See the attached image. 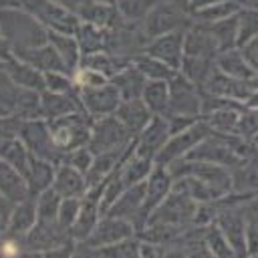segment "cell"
I'll return each instance as SVG.
<instances>
[{
	"label": "cell",
	"mask_w": 258,
	"mask_h": 258,
	"mask_svg": "<svg viewBox=\"0 0 258 258\" xmlns=\"http://www.w3.org/2000/svg\"><path fill=\"white\" fill-rule=\"evenodd\" d=\"M0 32L16 48L46 42V28L24 10H0Z\"/></svg>",
	"instance_id": "6da1fadb"
},
{
	"label": "cell",
	"mask_w": 258,
	"mask_h": 258,
	"mask_svg": "<svg viewBox=\"0 0 258 258\" xmlns=\"http://www.w3.org/2000/svg\"><path fill=\"white\" fill-rule=\"evenodd\" d=\"M91 125H93V117L83 109L56 119H48L52 141L62 153L77 149L81 145H87L91 137Z\"/></svg>",
	"instance_id": "7a4b0ae2"
},
{
	"label": "cell",
	"mask_w": 258,
	"mask_h": 258,
	"mask_svg": "<svg viewBox=\"0 0 258 258\" xmlns=\"http://www.w3.org/2000/svg\"><path fill=\"white\" fill-rule=\"evenodd\" d=\"M191 24V16L185 8V2H169V0H157V4L149 10V14L141 20V28L147 38L181 30Z\"/></svg>",
	"instance_id": "3957f363"
},
{
	"label": "cell",
	"mask_w": 258,
	"mask_h": 258,
	"mask_svg": "<svg viewBox=\"0 0 258 258\" xmlns=\"http://www.w3.org/2000/svg\"><path fill=\"white\" fill-rule=\"evenodd\" d=\"M18 137L22 139V143L26 145V149L32 155L48 159L54 165H58L62 161V157H64V153L52 141V135H50V129H48V121L42 119V117L22 119Z\"/></svg>",
	"instance_id": "277c9868"
},
{
	"label": "cell",
	"mask_w": 258,
	"mask_h": 258,
	"mask_svg": "<svg viewBox=\"0 0 258 258\" xmlns=\"http://www.w3.org/2000/svg\"><path fill=\"white\" fill-rule=\"evenodd\" d=\"M24 12L34 16L46 30H54V32L75 34L81 24L77 12L56 4L54 0H26Z\"/></svg>",
	"instance_id": "5b68a950"
},
{
	"label": "cell",
	"mask_w": 258,
	"mask_h": 258,
	"mask_svg": "<svg viewBox=\"0 0 258 258\" xmlns=\"http://www.w3.org/2000/svg\"><path fill=\"white\" fill-rule=\"evenodd\" d=\"M212 133L210 125L200 117L196 123H191L189 127H185L179 133L169 135V139L165 141V145L159 149V153L155 155V163L157 165H169L181 157H185L202 139H206Z\"/></svg>",
	"instance_id": "8992f818"
},
{
	"label": "cell",
	"mask_w": 258,
	"mask_h": 258,
	"mask_svg": "<svg viewBox=\"0 0 258 258\" xmlns=\"http://www.w3.org/2000/svg\"><path fill=\"white\" fill-rule=\"evenodd\" d=\"M131 141H133V135L115 117V113H111V115L93 119L91 137H89L87 145L91 147L93 153H101V151H111V149L127 147Z\"/></svg>",
	"instance_id": "52a82bcc"
},
{
	"label": "cell",
	"mask_w": 258,
	"mask_h": 258,
	"mask_svg": "<svg viewBox=\"0 0 258 258\" xmlns=\"http://www.w3.org/2000/svg\"><path fill=\"white\" fill-rule=\"evenodd\" d=\"M167 115H189L202 117L200 87L183 77L179 71L169 79V107Z\"/></svg>",
	"instance_id": "ba28073f"
},
{
	"label": "cell",
	"mask_w": 258,
	"mask_h": 258,
	"mask_svg": "<svg viewBox=\"0 0 258 258\" xmlns=\"http://www.w3.org/2000/svg\"><path fill=\"white\" fill-rule=\"evenodd\" d=\"M137 236L133 222L125 220V218H117V216H101V220L97 222V226L93 228V232L89 234V238L81 244H77V252L79 250H91V248H99V246H107V244H115L127 238Z\"/></svg>",
	"instance_id": "9c48e42d"
},
{
	"label": "cell",
	"mask_w": 258,
	"mask_h": 258,
	"mask_svg": "<svg viewBox=\"0 0 258 258\" xmlns=\"http://www.w3.org/2000/svg\"><path fill=\"white\" fill-rule=\"evenodd\" d=\"M101 187L103 183L99 185H91L87 189V194L81 198V210H79V216L71 228V238L81 244L89 238V234L93 232V228L97 226V222L101 220Z\"/></svg>",
	"instance_id": "30bf717a"
},
{
	"label": "cell",
	"mask_w": 258,
	"mask_h": 258,
	"mask_svg": "<svg viewBox=\"0 0 258 258\" xmlns=\"http://www.w3.org/2000/svg\"><path fill=\"white\" fill-rule=\"evenodd\" d=\"M79 101L85 113H89L93 119L105 117L115 113V109L121 103V95L117 87L109 81L101 87H91V89H79Z\"/></svg>",
	"instance_id": "8fae6325"
},
{
	"label": "cell",
	"mask_w": 258,
	"mask_h": 258,
	"mask_svg": "<svg viewBox=\"0 0 258 258\" xmlns=\"http://www.w3.org/2000/svg\"><path fill=\"white\" fill-rule=\"evenodd\" d=\"M183 38H185V28L171 30V32H165V34L149 38L143 50L147 54L163 60L173 71H179L181 60H183Z\"/></svg>",
	"instance_id": "7c38bea8"
},
{
	"label": "cell",
	"mask_w": 258,
	"mask_h": 258,
	"mask_svg": "<svg viewBox=\"0 0 258 258\" xmlns=\"http://www.w3.org/2000/svg\"><path fill=\"white\" fill-rule=\"evenodd\" d=\"M200 89L206 93H212V95H218V97H224V99H230V101L244 105V101L248 99V95L252 93L254 87L250 81L234 79V77H230V75H226L214 67V71L208 75V79L202 83Z\"/></svg>",
	"instance_id": "4fadbf2b"
},
{
	"label": "cell",
	"mask_w": 258,
	"mask_h": 258,
	"mask_svg": "<svg viewBox=\"0 0 258 258\" xmlns=\"http://www.w3.org/2000/svg\"><path fill=\"white\" fill-rule=\"evenodd\" d=\"M169 125L165 115H153L149 119V123L133 137L135 143V153L151 157L155 161V155L159 153V149L165 145V141L169 139Z\"/></svg>",
	"instance_id": "5bb4252c"
},
{
	"label": "cell",
	"mask_w": 258,
	"mask_h": 258,
	"mask_svg": "<svg viewBox=\"0 0 258 258\" xmlns=\"http://www.w3.org/2000/svg\"><path fill=\"white\" fill-rule=\"evenodd\" d=\"M173 187V175L165 165H157L151 169V173L145 179V200H143V216L149 220L151 212L169 196Z\"/></svg>",
	"instance_id": "9a60e30c"
},
{
	"label": "cell",
	"mask_w": 258,
	"mask_h": 258,
	"mask_svg": "<svg viewBox=\"0 0 258 258\" xmlns=\"http://www.w3.org/2000/svg\"><path fill=\"white\" fill-rule=\"evenodd\" d=\"M133 141L127 145V147H121V149H111V151H101V153H95V157H93V163H91V167H89V171L85 173V177H87V183H89V187L91 185H99V183H103L119 165H121V161L133 151Z\"/></svg>",
	"instance_id": "2e32d148"
},
{
	"label": "cell",
	"mask_w": 258,
	"mask_h": 258,
	"mask_svg": "<svg viewBox=\"0 0 258 258\" xmlns=\"http://www.w3.org/2000/svg\"><path fill=\"white\" fill-rule=\"evenodd\" d=\"M220 52V46L216 38L212 36L210 28L202 22H191L185 28V38H183V54L189 56H204V58H216Z\"/></svg>",
	"instance_id": "e0dca14e"
},
{
	"label": "cell",
	"mask_w": 258,
	"mask_h": 258,
	"mask_svg": "<svg viewBox=\"0 0 258 258\" xmlns=\"http://www.w3.org/2000/svg\"><path fill=\"white\" fill-rule=\"evenodd\" d=\"M77 16L83 22H91L101 28H115L123 22L115 2H99V0H83L81 6L77 8Z\"/></svg>",
	"instance_id": "ac0fdd59"
},
{
	"label": "cell",
	"mask_w": 258,
	"mask_h": 258,
	"mask_svg": "<svg viewBox=\"0 0 258 258\" xmlns=\"http://www.w3.org/2000/svg\"><path fill=\"white\" fill-rule=\"evenodd\" d=\"M18 58L26 60L28 64L36 67L40 73H50V71H69L67 64L62 62V58L58 56V52L54 50V46L46 40L42 44L36 46H26V48H16L14 50ZM71 73V71H69Z\"/></svg>",
	"instance_id": "d6986e66"
},
{
	"label": "cell",
	"mask_w": 258,
	"mask_h": 258,
	"mask_svg": "<svg viewBox=\"0 0 258 258\" xmlns=\"http://www.w3.org/2000/svg\"><path fill=\"white\" fill-rule=\"evenodd\" d=\"M52 187L58 191L60 198H83L89 189V183L83 171L75 169L69 163H58L54 169Z\"/></svg>",
	"instance_id": "ffe728a7"
},
{
	"label": "cell",
	"mask_w": 258,
	"mask_h": 258,
	"mask_svg": "<svg viewBox=\"0 0 258 258\" xmlns=\"http://www.w3.org/2000/svg\"><path fill=\"white\" fill-rule=\"evenodd\" d=\"M40 107H42V119H46V121L83 109L81 101H79V89L75 93L40 91Z\"/></svg>",
	"instance_id": "44dd1931"
},
{
	"label": "cell",
	"mask_w": 258,
	"mask_h": 258,
	"mask_svg": "<svg viewBox=\"0 0 258 258\" xmlns=\"http://www.w3.org/2000/svg\"><path fill=\"white\" fill-rule=\"evenodd\" d=\"M4 73L10 77V81L16 87L22 89H34V91H44V73H40L36 67L28 64L26 60L14 56L8 62H0Z\"/></svg>",
	"instance_id": "7402d4cb"
},
{
	"label": "cell",
	"mask_w": 258,
	"mask_h": 258,
	"mask_svg": "<svg viewBox=\"0 0 258 258\" xmlns=\"http://www.w3.org/2000/svg\"><path fill=\"white\" fill-rule=\"evenodd\" d=\"M115 117L127 127V131L135 137L153 117V113L147 109V105L141 101V97L137 99H125L119 103V107L115 109Z\"/></svg>",
	"instance_id": "603a6c76"
},
{
	"label": "cell",
	"mask_w": 258,
	"mask_h": 258,
	"mask_svg": "<svg viewBox=\"0 0 258 258\" xmlns=\"http://www.w3.org/2000/svg\"><path fill=\"white\" fill-rule=\"evenodd\" d=\"M38 222V216H36V202H34V196L14 204V210L10 214V222H8V228H6V234L12 236V238H18L22 240Z\"/></svg>",
	"instance_id": "cb8c5ba5"
},
{
	"label": "cell",
	"mask_w": 258,
	"mask_h": 258,
	"mask_svg": "<svg viewBox=\"0 0 258 258\" xmlns=\"http://www.w3.org/2000/svg\"><path fill=\"white\" fill-rule=\"evenodd\" d=\"M0 194L6 196L14 204L30 198V189H28L24 173L18 171L14 165H10L2 157H0Z\"/></svg>",
	"instance_id": "d4e9b609"
},
{
	"label": "cell",
	"mask_w": 258,
	"mask_h": 258,
	"mask_svg": "<svg viewBox=\"0 0 258 258\" xmlns=\"http://www.w3.org/2000/svg\"><path fill=\"white\" fill-rule=\"evenodd\" d=\"M54 169H56V165L52 161L42 159V157H36V155L30 153L28 167H26V173H24L26 183H28V189H30V196H36L42 189H46V187L52 185Z\"/></svg>",
	"instance_id": "484cf974"
},
{
	"label": "cell",
	"mask_w": 258,
	"mask_h": 258,
	"mask_svg": "<svg viewBox=\"0 0 258 258\" xmlns=\"http://www.w3.org/2000/svg\"><path fill=\"white\" fill-rule=\"evenodd\" d=\"M214 64H216L218 71H222V73H226V75H230L234 79H246V81H250L252 75H254V69L246 62V58H244V54L240 52L238 46L220 50L216 54V58H214Z\"/></svg>",
	"instance_id": "4316f807"
},
{
	"label": "cell",
	"mask_w": 258,
	"mask_h": 258,
	"mask_svg": "<svg viewBox=\"0 0 258 258\" xmlns=\"http://www.w3.org/2000/svg\"><path fill=\"white\" fill-rule=\"evenodd\" d=\"M153 167H155V161L151 157L135 153V145H133V151L119 165V175H121V179L127 187V185H135V183L145 181Z\"/></svg>",
	"instance_id": "83f0119b"
},
{
	"label": "cell",
	"mask_w": 258,
	"mask_h": 258,
	"mask_svg": "<svg viewBox=\"0 0 258 258\" xmlns=\"http://www.w3.org/2000/svg\"><path fill=\"white\" fill-rule=\"evenodd\" d=\"M46 40L54 46V50L58 52V56L62 58V62L67 64V69L71 73L77 71V67L81 64V46H79V40L75 34H67V32H54V30H48L46 32Z\"/></svg>",
	"instance_id": "f1b7e54d"
},
{
	"label": "cell",
	"mask_w": 258,
	"mask_h": 258,
	"mask_svg": "<svg viewBox=\"0 0 258 258\" xmlns=\"http://www.w3.org/2000/svg\"><path fill=\"white\" fill-rule=\"evenodd\" d=\"M109 81L117 87V91H119V95H121V101L141 97V91H143V87H145V83H147V79H145V77L141 75V71L133 64V60H131L129 67H125L123 71H119L117 75H113Z\"/></svg>",
	"instance_id": "f546056e"
},
{
	"label": "cell",
	"mask_w": 258,
	"mask_h": 258,
	"mask_svg": "<svg viewBox=\"0 0 258 258\" xmlns=\"http://www.w3.org/2000/svg\"><path fill=\"white\" fill-rule=\"evenodd\" d=\"M81 52L83 54H91V52H99V50H107V40H109V30L95 26L91 22H83L79 24L77 32H75Z\"/></svg>",
	"instance_id": "4dcf8cb0"
},
{
	"label": "cell",
	"mask_w": 258,
	"mask_h": 258,
	"mask_svg": "<svg viewBox=\"0 0 258 258\" xmlns=\"http://www.w3.org/2000/svg\"><path fill=\"white\" fill-rule=\"evenodd\" d=\"M141 101L153 115H167L169 107V81H147L141 91Z\"/></svg>",
	"instance_id": "1f68e13d"
},
{
	"label": "cell",
	"mask_w": 258,
	"mask_h": 258,
	"mask_svg": "<svg viewBox=\"0 0 258 258\" xmlns=\"http://www.w3.org/2000/svg\"><path fill=\"white\" fill-rule=\"evenodd\" d=\"M131 60H133V64L141 71V75H143L147 81H169V79L177 73V71H173L169 64H165L163 60H159V58L147 54L145 50L133 54Z\"/></svg>",
	"instance_id": "d6a6232c"
},
{
	"label": "cell",
	"mask_w": 258,
	"mask_h": 258,
	"mask_svg": "<svg viewBox=\"0 0 258 258\" xmlns=\"http://www.w3.org/2000/svg\"><path fill=\"white\" fill-rule=\"evenodd\" d=\"M242 103H228L208 115H204L202 119L210 125L212 131L216 133H234L236 129V121H238V115L242 111Z\"/></svg>",
	"instance_id": "836d02e7"
},
{
	"label": "cell",
	"mask_w": 258,
	"mask_h": 258,
	"mask_svg": "<svg viewBox=\"0 0 258 258\" xmlns=\"http://www.w3.org/2000/svg\"><path fill=\"white\" fill-rule=\"evenodd\" d=\"M244 4L240 0H220L212 6H206L202 10H196L191 12V22H216V20H222V18H228V16H234Z\"/></svg>",
	"instance_id": "e575fe53"
},
{
	"label": "cell",
	"mask_w": 258,
	"mask_h": 258,
	"mask_svg": "<svg viewBox=\"0 0 258 258\" xmlns=\"http://www.w3.org/2000/svg\"><path fill=\"white\" fill-rule=\"evenodd\" d=\"M258 34V8L242 6L236 12V46H242Z\"/></svg>",
	"instance_id": "d590c367"
},
{
	"label": "cell",
	"mask_w": 258,
	"mask_h": 258,
	"mask_svg": "<svg viewBox=\"0 0 258 258\" xmlns=\"http://www.w3.org/2000/svg\"><path fill=\"white\" fill-rule=\"evenodd\" d=\"M14 113H16L20 119H36V117H42L40 91L18 87L16 101H14Z\"/></svg>",
	"instance_id": "8d00e7d4"
},
{
	"label": "cell",
	"mask_w": 258,
	"mask_h": 258,
	"mask_svg": "<svg viewBox=\"0 0 258 258\" xmlns=\"http://www.w3.org/2000/svg\"><path fill=\"white\" fill-rule=\"evenodd\" d=\"M139 236L115 242V244H107V246H99V248H91V250H79L85 254H95V256H111V258H135L139 256Z\"/></svg>",
	"instance_id": "74e56055"
},
{
	"label": "cell",
	"mask_w": 258,
	"mask_h": 258,
	"mask_svg": "<svg viewBox=\"0 0 258 258\" xmlns=\"http://www.w3.org/2000/svg\"><path fill=\"white\" fill-rule=\"evenodd\" d=\"M214 58H204V56H189L183 54L179 73L183 77H187L191 83H196L198 87H202V83L208 79V75L214 71Z\"/></svg>",
	"instance_id": "f35d334b"
},
{
	"label": "cell",
	"mask_w": 258,
	"mask_h": 258,
	"mask_svg": "<svg viewBox=\"0 0 258 258\" xmlns=\"http://www.w3.org/2000/svg\"><path fill=\"white\" fill-rule=\"evenodd\" d=\"M60 196L58 191L50 185L46 189H42L40 194L34 196V202H36V216H38V222H44V224H54L56 222V214H58V206H60Z\"/></svg>",
	"instance_id": "ab89813d"
},
{
	"label": "cell",
	"mask_w": 258,
	"mask_h": 258,
	"mask_svg": "<svg viewBox=\"0 0 258 258\" xmlns=\"http://www.w3.org/2000/svg\"><path fill=\"white\" fill-rule=\"evenodd\" d=\"M206 26L210 28L212 36L216 38L220 50L236 46V14L228 16V18H222V20H216V22H208Z\"/></svg>",
	"instance_id": "60d3db41"
},
{
	"label": "cell",
	"mask_w": 258,
	"mask_h": 258,
	"mask_svg": "<svg viewBox=\"0 0 258 258\" xmlns=\"http://www.w3.org/2000/svg\"><path fill=\"white\" fill-rule=\"evenodd\" d=\"M204 244H206V250L208 254L212 256H236L234 248L230 246V242L226 240V236L222 234V230L216 226V224H210L206 226L204 230Z\"/></svg>",
	"instance_id": "b9f144b4"
},
{
	"label": "cell",
	"mask_w": 258,
	"mask_h": 258,
	"mask_svg": "<svg viewBox=\"0 0 258 258\" xmlns=\"http://www.w3.org/2000/svg\"><path fill=\"white\" fill-rule=\"evenodd\" d=\"M157 0H115V6L125 22H141Z\"/></svg>",
	"instance_id": "7bdbcfd3"
},
{
	"label": "cell",
	"mask_w": 258,
	"mask_h": 258,
	"mask_svg": "<svg viewBox=\"0 0 258 258\" xmlns=\"http://www.w3.org/2000/svg\"><path fill=\"white\" fill-rule=\"evenodd\" d=\"M44 91L52 93H75L77 85L73 79V73L69 71H50L44 73Z\"/></svg>",
	"instance_id": "ee69618b"
},
{
	"label": "cell",
	"mask_w": 258,
	"mask_h": 258,
	"mask_svg": "<svg viewBox=\"0 0 258 258\" xmlns=\"http://www.w3.org/2000/svg\"><path fill=\"white\" fill-rule=\"evenodd\" d=\"M81 210V198H62L60 206H58V214H56V224L62 232H71L77 216ZM71 236V234H69Z\"/></svg>",
	"instance_id": "f6af8a7d"
},
{
	"label": "cell",
	"mask_w": 258,
	"mask_h": 258,
	"mask_svg": "<svg viewBox=\"0 0 258 258\" xmlns=\"http://www.w3.org/2000/svg\"><path fill=\"white\" fill-rule=\"evenodd\" d=\"M234 133L240 135V137H244V139H252L258 133V111L256 109L242 107V111L238 115V121H236Z\"/></svg>",
	"instance_id": "bcb514c9"
},
{
	"label": "cell",
	"mask_w": 258,
	"mask_h": 258,
	"mask_svg": "<svg viewBox=\"0 0 258 258\" xmlns=\"http://www.w3.org/2000/svg\"><path fill=\"white\" fill-rule=\"evenodd\" d=\"M73 79H75L77 89H91V87H101L109 83V77L89 67H77V71L73 73Z\"/></svg>",
	"instance_id": "7dc6e473"
},
{
	"label": "cell",
	"mask_w": 258,
	"mask_h": 258,
	"mask_svg": "<svg viewBox=\"0 0 258 258\" xmlns=\"http://www.w3.org/2000/svg\"><path fill=\"white\" fill-rule=\"evenodd\" d=\"M93 157H95V153L91 151V147H89V145H81V147H77V149L67 151L60 163H69V165H73L75 169L87 173L89 167H91V163H93Z\"/></svg>",
	"instance_id": "c3c4849f"
},
{
	"label": "cell",
	"mask_w": 258,
	"mask_h": 258,
	"mask_svg": "<svg viewBox=\"0 0 258 258\" xmlns=\"http://www.w3.org/2000/svg\"><path fill=\"white\" fill-rule=\"evenodd\" d=\"M238 48H240V52L244 54L246 62H248L254 71H258V34H256L254 38H250L248 42H244L242 46H238Z\"/></svg>",
	"instance_id": "681fc988"
},
{
	"label": "cell",
	"mask_w": 258,
	"mask_h": 258,
	"mask_svg": "<svg viewBox=\"0 0 258 258\" xmlns=\"http://www.w3.org/2000/svg\"><path fill=\"white\" fill-rule=\"evenodd\" d=\"M12 210H14V202H10L6 196L0 194V234H6Z\"/></svg>",
	"instance_id": "f907efd6"
},
{
	"label": "cell",
	"mask_w": 258,
	"mask_h": 258,
	"mask_svg": "<svg viewBox=\"0 0 258 258\" xmlns=\"http://www.w3.org/2000/svg\"><path fill=\"white\" fill-rule=\"evenodd\" d=\"M14 56H16V52H14L12 42L0 32V62H8V60H12Z\"/></svg>",
	"instance_id": "816d5d0a"
},
{
	"label": "cell",
	"mask_w": 258,
	"mask_h": 258,
	"mask_svg": "<svg viewBox=\"0 0 258 258\" xmlns=\"http://www.w3.org/2000/svg\"><path fill=\"white\" fill-rule=\"evenodd\" d=\"M216 2H220V0H185V8H187V12L191 14V12H196V10H202V8H206V6H212V4H216Z\"/></svg>",
	"instance_id": "f5cc1de1"
},
{
	"label": "cell",
	"mask_w": 258,
	"mask_h": 258,
	"mask_svg": "<svg viewBox=\"0 0 258 258\" xmlns=\"http://www.w3.org/2000/svg\"><path fill=\"white\" fill-rule=\"evenodd\" d=\"M26 0H0V10H24Z\"/></svg>",
	"instance_id": "db71d44e"
},
{
	"label": "cell",
	"mask_w": 258,
	"mask_h": 258,
	"mask_svg": "<svg viewBox=\"0 0 258 258\" xmlns=\"http://www.w3.org/2000/svg\"><path fill=\"white\" fill-rule=\"evenodd\" d=\"M244 107H248V109H256V111H258V89H252V93H250L248 99L244 101Z\"/></svg>",
	"instance_id": "11a10c76"
},
{
	"label": "cell",
	"mask_w": 258,
	"mask_h": 258,
	"mask_svg": "<svg viewBox=\"0 0 258 258\" xmlns=\"http://www.w3.org/2000/svg\"><path fill=\"white\" fill-rule=\"evenodd\" d=\"M54 2L60 4V6H64V8H69V10H73V12H77V8L81 6L83 0H54Z\"/></svg>",
	"instance_id": "9f6ffc18"
},
{
	"label": "cell",
	"mask_w": 258,
	"mask_h": 258,
	"mask_svg": "<svg viewBox=\"0 0 258 258\" xmlns=\"http://www.w3.org/2000/svg\"><path fill=\"white\" fill-rule=\"evenodd\" d=\"M250 83H252V87H254V89H258V71H254V75H252Z\"/></svg>",
	"instance_id": "6f0895ef"
},
{
	"label": "cell",
	"mask_w": 258,
	"mask_h": 258,
	"mask_svg": "<svg viewBox=\"0 0 258 258\" xmlns=\"http://www.w3.org/2000/svg\"><path fill=\"white\" fill-rule=\"evenodd\" d=\"M250 141H252V147H254V151H256V157H258V133H256V135H254Z\"/></svg>",
	"instance_id": "680465c9"
},
{
	"label": "cell",
	"mask_w": 258,
	"mask_h": 258,
	"mask_svg": "<svg viewBox=\"0 0 258 258\" xmlns=\"http://www.w3.org/2000/svg\"><path fill=\"white\" fill-rule=\"evenodd\" d=\"M169 2H185V0H169Z\"/></svg>",
	"instance_id": "91938a15"
},
{
	"label": "cell",
	"mask_w": 258,
	"mask_h": 258,
	"mask_svg": "<svg viewBox=\"0 0 258 258\" xmlns=\"http://www.w3.org/2000/svg\"><path fill=\"white\" fill-rule=\"evenodd\" d=\"M99 2H115V0H99Z\"/></svg>",
	"instance_id": "94428289"
},
{
	"label": "cell",
	"mask_w": 258,
	"mask_h": 258,
	"mask_svg": "<svg viewBox=\"0 0 258 258\" xmlns=\"http://www.w3.org/2000/svg\"><path fill=\"white\" fill-rule=\"evenodd\" d=\"M256 198H258V196H256Z\"/></svg>",
	"instance_id": "6125c7cd"
}]
</instances>
